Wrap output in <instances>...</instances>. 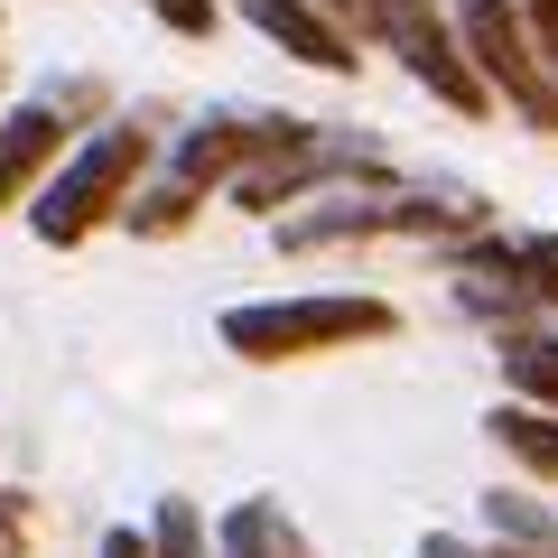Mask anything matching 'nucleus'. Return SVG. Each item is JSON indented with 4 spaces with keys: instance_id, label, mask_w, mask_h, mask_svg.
I'll return each mask as SVG.
<instances>
[{
    "instance_id": "1",
    "label": "nucleus",
    "mask_w": 558,
    "mask_h": 558,
    "mask_svg": "<svg viewBox=\"0 0 558 558\" xmlns=\"http://www.w3.org/2000/svg\"><path fill=\"white\" fill-rule=\"evenodd\" d=\"M140 178H149V131H140V121H94V131L38 178L28 233H38L47 252H75V242H94L102 223H121V205H131Z\"/></svg>"
},
{
    "instance_id": "7",
    "label": "nucleus",
    "mask_w": 558,
    "mask_h": 558,
    "mask_svg": "<svg viewBox=\"0 0 558 558\" xmlns=\"http://www.w3.org/2000/svg\"><path fill=\"white\" fill-rule=\"evenodd\" d=\"M447 279L457 270H475V279H502L531 317H558V233H465V242H447Z\"/></svg>"
},
{
    "instance_id": "6",
    "label": "nucleus",
    "mask_w": 558,
    "mask_h": 558,
    "mask_svg": "<svg viewBox=\"0 0 558 558\" xmlns=\"http://www.w3.org/2000/svg\"><path fill=\"white\" fill-rule=\"evenodd\" d=\"M75 112H94V94H28L20 112H0V215L38 196V178L75 149Z\"/></svg>"
},
{
    "instance_id": "10",
    "label": "nucleus",
    "mask_w": 558,
    "mask_h": 558,
    "mask_svg": "<svg viewBox=\"0 0 558 558\" xmlns=\"http://www.w3.org/2000/svg\"><path fill=\"white\" fill-rule=\"evenodd\" d=\"M494 363H502V381H512L521 410H549V418H558V336H549V326L494 336Z\"/></svg>"
},
{
    "instance_id": "11",
    "label": "nucleus",
    "mask_w": 558,
    "mask_h": 558,
    "mask_svg": "<svg viewBox=\"0 0 558 558\" xmlns=\"http://www.w3.org/2000/svg\"><path fill=\"white\" fill-rule=\"evenodd\" d=\"M484 428H494V447H502V457H521L539 484H558V418H549V410L494 400V418H484Z\"/></svg>"
},
{
    "instance_id": "12",
    "label": "nucleus",
    "mask_w": 558,
    "mask_h": 558,
    "mask_svg": "<svg viewBox=\"0 0 558 558\" xmlns=\"http://www.w3.org/2000/svg\"><path fill=\"white\" fill-rule=\"evenodd\" d=\"M149 558H215V539H205V512L186 494H159V512H149Z\"/></svg>"
},
{
    "instance_id": "13",
    "label": "nucleus",
    "mask_w": 558,
    "mask_h": 558,
    "mask_svg": "<svg viewBox=\"0 0 558 558\" xmlns=\"http://www.w3.org/2000/svg\"><path fill=\"white\" fill-rule=\"evenodd\" d=\"M149 20H159L168 38H215L223 10H215V0H149Z\"/></svg>"
},
{
    "instance_id": "14",
    "label": "nucleus",
    "mask_w": 558,
    "mask_h": 558,
    "mask_svg": "<svg viewBox=\"0 0 558 558\" xmlns=\"http://www.w3.org/2000/svg\"><path fill=\"white\" fill-rule=\"evenodd\" d=\"M418 558H531V549H502V539H465V531H428Z\"/></svg>"
},
{
    "instance_id": "16",
    "label": "nucleus",
    "mask_w": 558,
    "mask_h": 558,
    "mask_svg": "<svg viewBox=\"0 0 558 558\" xmlns=\"http://www.w3.org/2000/svg\"><path fill=\"white\" fill-rule=\"evenodd\" d=\"M512 10H521V28H531V38H539V47H549V38H558V0H512Z\"/></svg>"
},
{
    "instance_id": "9",
    "label": "nucleus",
    "mask_w": 558,
    "mask_h": 558,
    "mask_svg": "<svg viewBox=\"0 0 558 558\" xmlns=\"http://www.w3.org/2000/svg\"><path fill=\"white\" fill-rule=\"evenodd\" d=\"M215 558H317V549H307V531L270 494H252V502H233L215 521Z\"/></svg>"
},
{
    "instance_id": "15",
    "label": "nucleus",
    "mask_w": 558,
    "mask_h": 558,
    "mask_svg": "<svg viewBox=\"0 0 558 558\" xmlns=\"http://www.w3.org/2000/svg\"><path fill=\"white\" fill-rule=\"evenodd\" d=\"M94 558H149V539H140V531H131V521H112V531H102V539H94Z\"/></svg>"
},
{
    "instance_id": "5",
    "label": "nucleus",
    "mask_w": 558,
    "mask_h": 558,
    "mask_svg": "<svg viewBox=\"0 0 558 558\" xmlns=\"http://www.w3.org/2000/svg\"><path fill=\"white\" fill-rule=\"evenodd\" d=\"M363 20H373V38L410 65V84H428L447 112H465V121L494 112V94L475 84V65H465V47H457V28H447L438 0H363Z\"/></svg>"
},
{
    "instance_id": "3",
    "label": "nucleus",
    "mask_w": 558,
    "mask_h": 558,
    "mask_svg": "<svg viewBox=\"0 0 558 558\" xmlns=\"http://www.w3.org/2000/svg\"><path fill=\"white\" fill-rule=\"evenodd\" d=\"M391 178V149L363 131H336V121H299V140H279L270 159H252L233 178V205L242 215H289V205L307 196H336V186H381Z\"/></svg>"
},
{
    "instance_id": "2",
    "label": "nucleus",
    "mask_w": 558,
    "mask_h": 558,
    "mask_svg": "<svg viewBox=\"0 0 558 558\" xmlns=\"http://www.w3.org/2000/svg\"><path fill=\"white\" fill-rule=\"evenodd\" d=\"M223 354L242 363H307V354H344V344H381L400 336V307L373 289H307V299H242L215 317Z\"/></svg>"
},
{
    "instance_id": "4",
    "label": "nucleus",
    "mask_w": 558,
    "mask_h": 558,
    "mask_svg": "<svg viewBox=\"0 0 558 558\" xmlns=\"http://www.w3.org/2000/svg\"><path fill=\"white\" fill-rule=\"evenodd\" d=\"M447 28H457V47H465V65H475L484 94H494L502 112H521V131L558 140V75H549V57H539V38L521 28L512 0H457Z\"/></svg>"
},
{
    "instance_id": "8",
    "label": "nucleus",
    "mask_w": 558,
    "mask_h": 558,
    "mask_svg": "<svg viewBox=\"0 0 558 558\" xmlns=\"http://www.w3.org/2000/svg\"><path fill=\"white\" fill-rule=\"evenodd\" d=\"M215 10H233V20H252V38H270L279 57L317 65V75H354V47H344L336 28L317 20V0H215Z\"/></svg>"
}]
</instances>
